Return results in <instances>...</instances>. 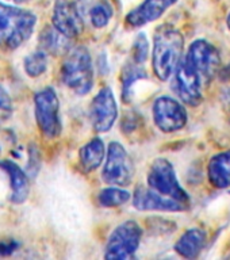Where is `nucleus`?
I'll return each mask as SVG.
<instances>
[{
  "label": "nucleus",
  "instance_id": "0eeeda50",
  "mask_svg": "<svg viewBox=\"0 0 230 260\" xmlns=\"http://www.w3.org/2000/svg\"><path fill=\"white\" fill-rule=\"evenodd\" d=\"M102 178L110 186L126 187L133 182V160L121 142H110L106 153V162Z\"/></svg>",
  "mask_w": 230,
  "mask_h": 260
},
{
  "label": "nucleus",
  "instance_id": "a211bd4d",
  "mask_svg": "<svg viewBox=\"0 0 230 260\" xmlns=\"http://www.w3.org/2000/svg\"><path fill=\"white\" fill-rule=\"evenodd\" d=\"M106 157V148L102 138L95 137L83 145L79 150V160L85 172H92L99 168Z\"/></svg>",
  "mask_w": 230,
  "mask_h": 260
},
{
  "label": "nucleus",
  "instance_id": "39448f33",
  "mask_svg": "<svg viewBox=\"0 0 230 260\" xmlns=\"http://www.w3.org/2000/svg\"><path fill=\"white\" fill-rule=\"evenodd\" d=\"M34 113L38 127L45 137L57 138L61 134L60 101L56 89L45 87L34 95Z\"/></svg>",
  "mask_w": 230,
  "mask_h": 260
},
{
  "label": "nucleus",
  "instance_id": "20e7f679",
  "mask_svg": "<svg viewBox=\"0 0 230 260\" xmlns=\"http://www.w3.org/2000/svg\"><path fill=\"white\" fill-rule=\"evenodd\" d=\"M142 240V228L134 219L118 225L110 235L105 249V259L126 260L136 255Z\"/></svg>",
  "mask_w": 230,
  "mask_h": 260
},
{
  "label": "nucleus",
  "instance_id": "9b49d317",
  "mask_svg": "<svg viewBox=\"0 0 230 260\" xmlns=\"http://www.w3.org/2000/svg\"><path fill=\"white\" fill-rule=\"evenodd\" d=\"M184 61L198 73L201 79L207 80L213 79L221 67L218 50L206 40L194 41L188 48Z\"/></svg>",
  "mask_w": 230,
  "mask_h": 260
},
{
  "label": "nucleus",
  "instance_id": "4468645a",
  "mask_svg": "<svg viewBox=\"0 0 230 260\" xmlns=\"http://www.w3.org/2000/svg\"><path fill=\"white\" fill-rule=\"evenodd\" d=\"M178 0H144L126 15V24L132 28H138L160 19Z\"/></svg>",
  "mask_w": 230,
  "mask_h": 260
},
{
  "label": "nucleus",
  "instance_id": "2eb2a0df",
  "mask_svg": "<svg viewBox=\"0 0 230 260\" xmlns=\"http://www.w3.org/2000/svg\"><path fill=\"white\" fill-rule=\"evenodd\" d=\"M0 170L7 175L10 180V188H11L10 201L15 205L26 202L30 194V180L27 174L16 162L10 160H2Z\"/></svg>",
  "mask_w": 230,
  "mask_h": 260
},
{
  "label": "nucleus",
  "instance_id": "ddd939ff",
  "mask_svg": "<svg viewBox=\"0 0 230 260\" xmlns=\"http://www.w3.org/2000/svg\"><path fill=\"white\" fill-rule=\"evenodd\" d=\"M133 205L137 210L141 211L176 213V211H184L187 209V205L184 203L164 197L145 186H140L136 188L133 194Z\"/></svg>",
  "mask_w": 230,
  "mask_h": 260
},
{
  "label": "nucleus",
  "instance_id": "5701e85b",
  "mask_svg": "<svg viewBox=\"0 0 230 260\" xmlns=\"http://www.w3.org/2000/svg\"><path fill=\"white\" fill-rule=\"evenodd\" d=\"M23 68L26 75L30 77H40L48 68V53L44 50H37L30 53L23 61Z\"/></svg>",
  "mask_w": 230,
  "mask_h": 260
},
{
  "label": "nucleus",
  "instance_id": "1a4fd4ad",
  "mask_svg": "<svg viewBox=\"0 0 230 260\" xmlns=\"http://www.w3.org/2000/svg\"><path fill=\"white\" fill-rule=\"evenodd\" d=\"M152 114L154 125L162 133H175L182 130L188 119L184 106L168 95H161L153 102Z\"/></svg>",
  "mask_w": 230,
  "mask_h": 260
},
{
  "label": "nucleus",
  "instance_id": "dca6fc26",
  "mask_svg": "<svg viewBox=\"0 0 230 260\" xmlns=\"http://www.w3.org/2000/svg\"><path fill=\"white\" fill-rule=\"evenodd\" d=\"M207 236L206 232L201 228H191L180 236V239L176 241L174 249L176 253L186 257V259H195L202 252L205 244H206Z\"/></svg>",
  "mask_w": 230,
  "mask_h": 260
},
{
  "label": "nucleus",
  "instance_id": "f257e3e1",
  "mask_svg": "<svg viewBox=\"0 0 230 260\" xmlns=\"http://www.w3.org/2000/svg\"><path fill=\"white\" fill-rule=\"evenodd\" d=\"M184 38L178 28L164 24L154 34L152 68L154 75L161 81H167L172 76L179 61L182 60Z\"/></svg>",
  "mask_w": 230,
  "mask_h": 260
},
{
  "label": "nucleus",
  "instance_id": "cd10ccee",
  "mask_svg": "<svg viewBox=\"0 0 230 260\" xmlns=\"http://www.w3.org/2000/svg\"><path fill=\"white\" fill-rule=\"evenodd\" d=\"M0 153H2V145H0Z\"/></svg>",
  "mask_w": 230,
  "mask_h": 260
},
{
  "label": "nucleus",
  "instance_id": "6e6552de",
  "mask_svg": "<svg viewBox=\"0 0 230 260\" xmlns=\"http://www.w3.org/2000/svg\"><path fill=\"white\" fill-rule=\"evenodd\" d=\"M53 27L72 40L84 31V0H56L52 16Z\"/></svg>",
  "mask_w": 230,
  "mask_h": 260
},
{
  "label": "nucleus",
  "instance_id": "7ed1b4c3",
  "mask_svg": "<svg viewBox=\"0 0 230 260\" xmlns=\"http://www.w3.org/2000/svg\"><path fill=\"white\" fill-rule=\"evenodd\" d=\"M61 79L64 84L77 95H85L92 89V58L85 46H75L67 52L61 67Z\"/></svg>",
  "mask_w": 230,
  "mask_h": 260
},
{
  "label": "nucleus",
  "instance_id": "4be33fe9",
  "mask_svg": "<svg viewBox=\"0 0 230 260\" xmlns=\"http://www.w3.org/2000/svg\"><path fill=\"white\" fill-rule=\"evenodd\" d=\"M114 15L113 6L107 0H99L89 10V20L95 28L106 27Z\"/></svg>",
  "mask_w": 230,
  "mask_h": 260
},
{
  "label": "nucleus",
  "instance_id": "a878e982",
  "mask_svg": "<svg viewBox=\"0 0 230 260\" xmlns=\"http://www.w3.org/2000/svg\"><path fill=\"white\" fill-rule=\"evenodd\" d=\"M10 2H12V3H16V4H20V3H27V2H30V0H10Z\"/></svg>",
  "mask_w": 230,
  "mask_h": 260
},
{
  "label": "nucleus",
  "instance_id": "aec40b11",
  "mask_svg": "<svg viewBox=\"0 0 230 260\" xmlns=\"http://www.w3.org/2000/svg\"><path fill=\"white\" fill-rule=\"evenodd\" d=\"M146 77V72L140 67V64L127 65L125 67V69L122 71L121 75V81H122V98H123V102H130V98H132V88L133 85L137 83L138 80H142Z\"/></svg>",
  "mask_w": 230,
  "mask_h": 260
},
{
  "label": "nucleus",
  "instance_id": "423d86ee",
  "mask_svg": "<svg viewBox=\"0 0 230 260\" xmlns=\"http://www.w3.org/2000/svg\"><path fill=\"white\" fill-rule=\"evenodd\" d=\"M148 187L158 194L188 205L190 197L180 186L174 166L167 158H156L148 172Z\"/></svg>",
  "mask_w": 230,
  "mask_h": 260
},
{
  "label": "nucleus",
  "instance_id": "f8f14e48",
  "mask_svg": "<svg viewBox=\"0 0 230 260\" xmlns=\"http://www.w3.org/2000/svg\"><path fill=\"white\" fill-rule=\"evenodd\" d=\"M118 118V106L113 89L103 87L91 102L89 119L97 133H107L114 126Z\"/></svg>",
  "mask_w": 230,
  "mask_h": 260
},
{
  "label": "nucleus",
  "instance_id": "b1692460",
  "mask_svg": "<svg viewBox=\"0 0 230 260\" xmlns=\"http://www.w3.org/2000/svg\"><path fill=\"white\" fill-rule=\"evenodd\" d=\"M149 54V42L145 34H138L137 38L134 40V44L132 46V57L133 62L136 64H144Z\"/></svg>",
  "mask_w": 230,
  "mask_h": 260
},
{
  "label": "nucleus",
  "instance_id": "bb28decb",
  "mask_svg": "<svg viewBox=\"0 0 230 260\" xmlns=\"http://www.w3.org/2000/svg\"><path fill=\"white\" fill-rule=\"evenodd\" d=\"M226 24H227V27H229V30H230V12H229V15H227V19H226Z\"/></svg>",
  "mask_w": 230,
  "mask_h": 260
},
{
  "label": "nucleus",
  "instance_id": "412c9836",
  "mask_svg": "<svg viewBox=\"0 0 230 260\" xmlns=\"http://www.w3.org/2000/svg\"><path fill=\"white\" fill-rule=\"evenodd\" d=\"M69 38L64 37L54 27L46 28L41 34V44L45 53H62L67 50V41Z\"/></svg>",
  "mask_w": 230,
  "mask_h": 260
},
{
  "label": "nucleus",
  "instance_id": "393cba45",
  "mask_svg": "<svg viewBox=\"0 0 230 260\" xmlns=\"http://www.w3.org/2000/svg\"><path fill=\"white\" fill-rule=\"evenodd\" d=\"M12 111V101L8 92L0 85V113L10 114Z\"/></svg>",
  "mask_w": 230,
  "mask_h": 260
},
{
  "label": "nucleus",
  "instance_id": "f3484780",
  "mask_svg": "<svg viewBox=\"0 0 230 260\" xmlns=\"http://www.w3.org/2000/svg\"><path fill=\"white\" fill-rule=\"evenodd\" d=\"M209 180L215 188L230 187V150H225L210 158L207 166Z\"/></svg>",
  "mask_w": 230,
  "mask_h": 260
},
{
  "label": "nucleus",
  "instance_id": "f03ea898",
  "mask_svg": "<svg viewBox=\"0 0 230 260\" xmlns=\"http://www.w3.org/2000/svg\"><path fill=\"white\" fill-rule=\"evenodd\" d=\"M36 26L34 12L0 2V48L16 50L30 40Z\"/></svg>",
  "mask_w": 230,
  "mask_h": 260
},
{
  "label": "nucleus",
  "instance_id": "9d476101",
  "mask_svg": "<svg viewBox=\"0 0 230 260\" xmlns=\"http://www.w3.org/2000/svg\"><path fill=\"white\" fill-rule=\"evenodd\" d=\"M172 89L176 96L188 106L201 105L202 96V79L190 65L187 64L184 58L179 61L178 67L172 73Z\"/></svg>",
  "mask_w": 230,
  "mask_h": 260
},
{
  "label": "nucleus",
  "instance_id": "6ab92c4d",
  "mask_svg": "<svg viewBox=\"0 0 230 260\" xmlns=\"http://www.w3.org/2000/svg\"><path fill=\"white\" fill-rule=\"evenodd\" d=\"M132 198L129 191L118 186L106 187L97 195V202L102 207H118L127 203Z\"/></svg>",
  "mask_w": 230,
  "mask_h": 260
}]
</instances>
